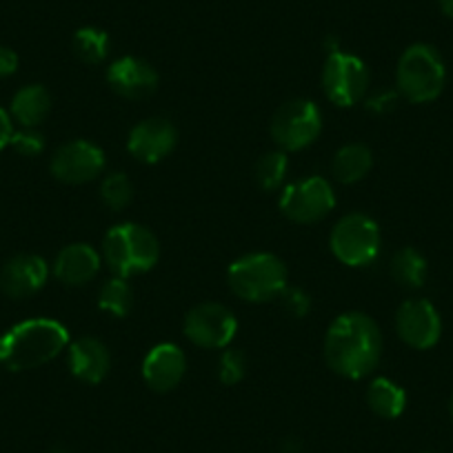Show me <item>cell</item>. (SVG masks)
Returning a JSON list of instances; mask_svg holds the SVG:
<instances>
[{"mask_svg": "<svg viewBox=\"0 0 453 453\" xmlns=\"http://www.w3.org/2000/svg\"><path fill=\"white\" fill-rule=\"evenodd\" d=\"M325 358L342 378L360 380L372 376L382 358L380 326L360 311L342 313L326 329Z\"/></svg>", "mask_w": 453, "mask_h": 453, "instance_id": "obj_1", "label": "cell"}, {"mask_svg": "<svg viewBox=\"0 0 453 453\" xmlns=\"http://www.w3.org/2000/svg\"><path fill=\"white\" fill-rule=\"evenodd\" d=\"M69 331L51 318L23 320L0 335V365L10 372H27L54 360L67 347Z\"/></svg>", "mask_w": 453, "mask_h": 453, "instance_id": "obj_2", "label": "cell"}, {"mask_svg": "<svg viewBox=\"0 0 453 453\" xmlns=\"http://www.w3.org/2000/svg\"><path fill=\"white\" fill-rule=\"evenodd\" d=\"M103 258L113 276L132 278L145 273L158 263V238L147 226L136 222H123L111 226L103 242Z\"/></svg>", "mask_w": 453, "mask_h": 453, "instance_id": "obj_3", "label": "cell"}, {"mask_svg": "<svg viewBox=\"0 0 453 453\" xmlns=\"http://www.w3.org/2000/svg\"><path fill=\"white\" fill-rule=\"evenodd\" d=\"M447 82V67L434 45L416 42L407 47L395 67V85L409 103L425 104L438 98Z\"/></svg>", "mask_w": 453, "mask_h": 453, "instance_id": "obj_4", "label": "cell"}, {"mask_svg": "<svg viewBox=\"0 0 453 453\" xmlns=\"http://www.w3.org/2000/svg\"><path fill=\"white\" fill-rule=\"evenodd\" d=\"M226 282L247 303H269L287 287V267L278 256L256 251L234 260L226 272Z\"/></svg>", "mask_w": 453, "mask_h": 453, "instance_id": "obj_5", "label": "cell"}, {"mask_svg": "<svg viewBox=\"0 0 453 453\" xmlns=\"http://www.w3.org/2000/svg\"><path fill=\"white\" fill-rule=\"evenodd\" d=\"M331 251L347 267H367L380 254V229L365 213H347L331 232Z\"/></svg>", "mask_w": 453, "mask_h": 453, "instance_id": "obj_6", "label": "cell"}, {"mask_svg": "<svg viewBox=\"0 0 453 453\" xmlns=\"http://www.w3.org/2000/svg\"><path fill=\"white\" fill-rule=\"evenodd\" d=\"M322 132V113L316 103L294 98L282 104L272 119V138L282 151H298L311 145Z\"/></svg>", "mask_w": 453, "mask_h": 453, "instance_id": "obj_7", "label": "cell"}, {"mask_svg": "<svg viewBox=\"0 0 453 453\" xmlns=\"http://www.w3.org/2000/svg\"><path fill=\"white\" fill-rule=\"evenodd\" d=\"M322 89L338 107H354L367 96L369 69L358 56L331 51L322 67Z\"/></svg>", "mask_w": 453, "mask_h": 453, "instance_id": "obj_8", "label": "cell"}, {"mask_svg": "<svg viewBox=\"0 0 453 453\" xmlns=\"http://www.w3.org/2000/svg\"><path fill=\"white\" fill-rule=\"evenodd\" d=\"M335 207V194L329 180L322 176H309L285 187L280 196V211L298 225H311L322 220Z\"/></svg>", "mask_w": 453, "mask_h": 453, "instance_id": "obj_9", "label": "cell"}, {"mask_svg": "<svg viewBox=\"0 0 453 453\" xmlns=\"http://www.w3.org/2000/svg\"><path fill=\"white\" fill-rule=\"evenodd\" d=\"M236 331V316L220 303L196 304L185 316V335L203 349H225Z\"/></svg>", "mask_w": 453, "mask_h": 453, "instance_id": "obj_10", "label": "cell"}, {"mask_svg": "<svg viewBox=\"0 0 453 453\" xmlns=\"http://www.w3.org/2000/svg\"><path fill=\"white\" fill-rule=\"evenodd\" d=\"M395 331L404 345L425 351L438 345L442 335V320L438 309L429 300H404L395 313Z\"/></svg>", "mask_w": 453, "mask_h": 453, "instance_id": "obj_11", "label": "cell"}, {"mask_svg": "<svg viewBox=\"0 0 453 453\" xmlns=\"http://www.w3.org/2000/svg\"><path fill=\"white\" fill-rule=\"evenodd\" d=\"M51 173L65 185H85L104 169V151L89 141H69L51 156Z\"/></svg>", "mask_w": 453, "mask_h": 453, "instance_id": "obj_12", "label": "cell"}, {"mask_svg": "<svg viewBox=\"0 0 453 453\" xmlns=\"http://www.w3.org/2000/svg\"><path fill=\"white\" fill-rule=\"evenodd\" d=\"M50 267L36 254H19L0 269V291L14 300L29 298L45 287Z\"/></svg>", "mask_w": 453, "mask_h": 453, "instance_id": "obj_13", "label": "cell"}, {"mask_svg": "<svg viewBox=\"0 0 453 453\" xmlns=\"http://www.w3.org/2000/svg\"><path fill=\"white\" fill-rule=\"evenodd\" d=\"M178 132L167 119H147L129 132L127 150L136 160L156 165L176 147Z\"/></svg>", "mask_w": 453, "mask_h": 453, "instance_id": "obj_14", "label": "cell"}, {"mask_svg": "<svg viewBox=\"0 0 453 453\" xmlns=\"http://www.w3.org/2000/svg\"><path fill=\"white\" fill-rule=\"evenodd\" d=\"M107 82L113 91L127 100H141L158 89V73L147 60L123 56L107 69Z\"/></svg>", "mask_w": 453, "mask_h": 453, "instance_id": "obj_15", "label": "cell"}, {"mask_svg": "<svg viewBox=\"0 0 453 453\" xmlns=\"http://www.w3.org/2000/svg\"><path fill=\"white\" fill-rule=\"evenodd\" d=\"M187 372V358L180 347L172 342H160L142 360V378L147 387L158 394L176 389Z\"/></svg>", "mask_w": 453, "mask_h": 453, "instance_id": "obj_16", "label": "cell"}, {"mask_svg": "<svg viewBox=\"0 0 453 453\" xmlns=\"http://www.w3.org/2000/svg\"><path fill=\"white\" fill-rule=\"evenodd\" d=\"M67 365L69 372L78 378V380L87 382V385H98L107 378L109 369H111V356L104 342L98 338H85L73 340L67 349Z\"/></svg>", "mask_w": 453, "mask_h": 453, "instance_id": "obj_17", "label": "cell"}, {"mask_svg": "<svg viewBox=\"0 0 453 453\" xmlns=\"http://www.w3.org/2000/svg\"><path fill=\"white\" fill-rule=\"evenodd\" d=\"M100 272V254L91 245L73 242L60 250L54 260V276L63 285L81 287L94 280Z\"/></svg>", "mask_w": 453, "mask_h": 453, "instance_id": "obj_18", "label": "cell"}, {"mask_svg": "<svg viewBox=\"0 0 453 453\" xmlns=\"http://www.w3.org/2000/svg\"><path fill=\"white\" fill-rule=\"evenodd\" d=\"M51 109V96L42 85H27L12 98L10 116L20 127L36 129Z\"/></svg>", "mask_w": 453, "mask_h": 453, "instance_id": "obj_19", "label": "cell"}, {"mask_svg": "<svg viewBox=\"0 0 453 453\" xmlns=\"http://www.w3.org/2000/svg\"><path fill=\"white\" fill-rule=\"evenodd\" d=\"M373 165L372 150L360 142H349V145L340 147L338 154L334 156L331 163V173L342 185H354V182L363 180L369 173Z\"/></svg>", "mask_w": 453, "mask_h": 453, "instance_id": "obj_20", "label": "cell"}, {"mask_svg": "<svg viewBox=\"0 0 453 453\" xmlns=\"http://www.w3.org/2000/svg\"><path fill=\"white\" fill-rule=\"evenodd\" d=\"M367 404L376 416L394 420L407 407V394L398 382L389 380V378H376L369 382Z\"/></svg>", "mask_w": 453, "mask_h": 453, "instance_id": "obj_21", "label": "cell"}, {"mask_svg": "<svg viewBox=\"0 0 453 453\" xmlns=\"http://www.w3.org/2000/svg\"><path fill=\"white\" fill-rule=\"evenodd\" d=\"M391 278L398 282L404 289H420L426 280V260L413 247H404V250L395 251L389 265Z\"/></svg>", "mask_w": 453, "mask_h": 453, "instance_id": "obj_22", "label": "cell"}, {"mask_svg": "<svg viewBox=\"0 0 453 453\" xmlns=\"http://www.w3.org/2000/svg\"><path fill=\"white\" fill-rule=\"evenodd\" d=\"M98 307L113 318H125L134 307V289L127 278L113 276L103 285L98 294Z\"/></svg>", "mask_w": 453, "mask_h": 453, "instance_id": "obj_23", "label": "cell"}, {"mask_svg": "<svg viewBox=\"0 0 453 453\" xmlns=\"http://www.w3.org/2000/svg\"><path fill=\"white\" fill-rule=\"evenodd\" d=\"M107 32L98 27H82L73 34V54L87 65H100L109 54Z\"/></svg>", "mask_w": 453, "mask_h": 453, "instance_id": "obj_24", "label": "cell"}, {"mask_svg": "<svg viewBox=\"0 0 453 453\" xmlns=\"http://www.w3.org/2000/svg\"><path fill=\"white\" fill-rule=\"evenodd\" d=\"M287 172H289V158L285 151H269L256 163V182L260 189L273 191L282 185Z\"/></svg>", "mask_w": 453, "mask_h": 453, "instance_id": "obj_25", "label": "cell"}, {"mask_svg": "<svg viewBox=\"0 0 453 453\" xmlns=\"http://www.w3.org/2000/svg\"><path fill=\"white\" fill-rule=\"evenodd\" d=\"M134 198V185L125 173L113 172L100 185V200L107 204L111 211H123Z\"/></svg>", "mask_w": 453, "mask_h": 453, "instance_id": "obj_26", "label": "cell"}, {"mask_svg": "<svg viewBox=\"0 0 453 453\" xmlns=\"http://www.w3.org/2000/svg\"><path fill=\"white\" fill-rule=\"evenodd\" d=\"M247 373V358L241 349H226L218 358V380L222 385H238Z\"/></svg>", "mask_w": 453, "mask_h": 453, "instance_id": "obj_27", "label": "cell"}, {"mask_svg": "<svg viewBox=\"0 0 453 453\" xmlns=\"http://www.w3.org/2000/svg\"><path fill=\"white\" fill-rule=\"evenodd\" d=\"M10 145L14 147V151H19L20 156H27V158H34V156L42 154L45 150V138L38 129L20 127L19 132H14Z\"/></svg>", "mask_w": 453, "mask_h": 453, "instance_id": "obj_28", "label": "cell"}, {"mask_svg": "<svg viewBox=\"0 0 453 453\" xmlns=\"http://www.w3.org/2000/svg\"><path fill=\"white\" fill-rule=\"evenodd\" d=\"M278 298H280L282 307H285L287 311L296 318L307 316L309 309H311V300H309V296L304 294L303 289H298V287H285Z\"/></svg>", "mask_w": 453, "mask_h": 453, "instance_id": "obj_29", "label": "cell"}, {"mask_svg": "<svg viewBox=\"0 0 453 453\" xmlns=\"http://www.w3.org/2000/svg\"><path fill=\"white\" fill-rule=\"evenodd\" d=\"M398 104V94L395 91H376L367 98V109L376 113H389Z\"/></svg>", "mask_w": 453, "mask_h": 453, "instance_id": "obj_30", "label": "cell"}, {"mask_svg": "<svg viewBox=\"0 0 453 453\" xmlns=\"http://www.w3.org/2000/svg\"><path fill=\"white\" fill-rule=\"evenodd\" d=\"M16 69H19V54L10 47L0 45V78L14 76Z\"/></svg>", "mask_w": 453, "mask_h": 453, "instance_id": "obj_31", "label": "cell"}, {"mask_svg": "<svg viewBox=\"0 0 453 453\" xmlns=\"http://www.w3.org/2000/svg\"><path fill=\"white\" fill-rule=\"evenodd\" d=\"M12 136H14V120H12L10 111L0 107V151L10 145Z\"/></svg>", "mask_w": 453, "mask_h": 453, "instance_id": "obj_32", "label": "cell"}, {"mask_svg": "<svg viewBox=\"0 0 453 453\" xmlns=\"http://www.w3.org/2000/svg\"><path fill=\"white\" fill-rule=\"evenodd\" d=\"M438 5H440V12H442L447 19L453 20V0H438Z\"/></svg>", "mask_w": 453, "mask_h": 453, "instance_id": "obj_33", "label": "cell"}, {"mask_svg": "<svg viewBox=\"0 0 453 453\" xmlns=\"http://www.w3.org/2000/svg\"><path fill=\"white\" fill-rule=\"evenodd\" d=\"M50 453H69V451L65 447H56V449H51Z\"/></svg>", "mask_w": 453, "mask_h": 453, "instance_id": "obj_34", "label": "cell"}, {"mask_svg": "<svg viewBox=\"0 0 453 453\" xmlns=\"http://www.w3.org/2000/svg\"><path fill=\"white\" fill-rule=\"evenodd\" d=\"M449 413H451V418H453V394H451V400H449Z\"/></svg>", "mask_w": 453, "mask_h": 453, "instance_id": "obj_35", "label": "cell"}, {"mask_svg": "<svg viewBox=\"0 0 453 453\" xmlns=\"http://www.w3.org/2000/svg\"><path fill=\"white\" fill-rule=\"evenodd\" d=\"M425 453H438V451H425Z\"/></svg>", "mask_w": 453, "mask_h": 453, "instance_id": "obj_36", "label": "cell"}]
</instances>
